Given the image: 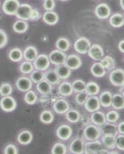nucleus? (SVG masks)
<instances>
[{"label": "nucleus", "instance_id": "f257e3e1", "mask_svg": "<svg viewBox=\"0 0 124 154\" xmlns=\"http://www.w3.org/2000/svg\"><path fill=\"white\" fill-rule=\"evenodd\" d=\"M107 149H106L102 142L98 140L88 141L85 143L84 146V153L86 154H100L106 153Z\"/></svg>", "mask_w": 124, "mask_h": 154}, {"label": "nucleus", "instance_id": "f03ea898", "mask_svg": "<svg viewBox=\"0 0 124 154\" xmlns=\"http://www.w3.org/2000/svg\"><path fill=\"white\" fill-rule=\"evenodd\" d=\"M101 131L100 126L93 124H89L86 126L83 130V137L87 141L96 140L101 137Z\"/></svg>", "mask_w": 124, "mask_h": 154}, {"label": "nucleus", "instance_id": "7ed1b4c3", "mask_svg": "<svg viewBox=\"0 0 124 154\" xmlns=\"http://www.w3.org/2000/svg\"><path fill=\"white\" fill-rule=\"evenodd\" d=\"M91 46L90 41L86 37H80L77 38L76 42H74L73 47L76 52H77L79 54L84 55L88 53L89 47Z\"/></svg>", "mask_w": 124, "mask_h": 154}, {"label": "nucleus", "instance_id": "20e7f679", "mask_svg": "<svg viewBox=\"0 0 124 154\" xmlns=\"http://www.w3.org/2000/svg\"><path fill=\"white\" fill-rule=\"evenodd\" d=\"M17 106V103L12 96H2L0 100V107L2 110L6 112H11L14 111Z\"/></svg>", "mask_w": 124, "mask_h": 154}, {"label": "nucleus", "instance_id": "39448f33", "mask_svg": "<svg viewBox=\"0 0 124 154\" xmlns=\"http://www.w3.org/2000/svg\"><path fill=\"white\" fill-rule=\"evenodd\" d=\"M33 64V67L35 69L40 70V71L44 72L45 70H47L50 66L49 56L45 54L38 55Z\"/></svg>", "mask_w": 124, "mask_h": 154}, {"label": "nucleus", "instance_id": "423d86ee", "mask_svg": "<svg viewBox=\"0 0 124 154\" xmlns=\"http://www.w3.org/2000/svg\"><path fill=\"white\" fill-rule=\"evenodd\" d=\"M110 81L113 86H121L124 83V71L122 69L111 70L110 73Z\"/></svg>", "mask_w": 124, "mask_h": 154}, {"label": "nucleus", "instance_id": "0eeeda50", "mask_svg": "<svg viewBox=\"0 0 124 154\" xmlns=\"http://www.w3.org/2000/svg\"><path fill=\"white\" fill-rule=\"evenodd\" d=\"M49 59L50 63L57 66L64 64L67 59V55L64 52H62L59 49H55L49 53Z\"/></svg>", "mask_w": 124, "mask_h": 154}, {"label": "nucleus", "instance_id": "6e6552de", "mask_svg": "<svg viewBox=\"0 0 124 154\" xmlns=\"http://www.w3.org/2000/svg\"><path fill=\"white\" fill-rule=\"evenodd\" d=\"M19 5V0H5L2 4V11L8 16H15Z\"/></svg>", "mask_w": 124, "mask_h": 154}, {"label": "nucleus", "instance_id": "1a4fd4ad", "mask_svg": "<svg viewBox=\"0 0 124 154\" xmlns=\"http://www.w3.org/2000/svg\"><path fill=\"white\" fill-rule=\"evenodd\" d=\"M87 53L92 60L96 62L100 61L102 58L104 56V50L99 44L91 45Z\"/></svg>", "mask_w": 124, "mask_h": 154}, {"label": "nucleus", "instance_id": "9d476101", "mask_svg": "<svg viewBox=\"0 0 124 154\" xmlns=\"http://www.w3.org/2000/svg\"><path fill=\"white\" fill-rule=\"evenodd\" d=\"M84 106L86 110L89 112L100 110L101 105H100L99 97L96 96H89L84 103Z\"/></svg>", "mask_w": 124, "mask_h": 154}, {"label": "nucleus", "instance_id": "9b49d317", "mask_svg": "<svg viewBox=\"0 0 124 154\" xmlns=\"http://www.w3.org/2000/svg\"><path fill=\"white\" fill-rule=\"evenodd\" d=\"M32 9H33V7L29 4H20L15 16L19 19L28 21V20H29V16Z\"/></svg>", "mask_w": 124, "mask_h": 154}, {"label": "nucleus", "instance_id": "f8f14e48", "mask_svg": "<svg viewBox=\"0 0 124 154\" xmlns=\"http://www.w3.org/2000/svg\"><path fill=\"white\" fill-rule=\"evenodd\" d=\"M84 146H85V141L83 139L80 137H76L72 140L69 149L71 153L82 154L84 153Z\"/></svg>", "mask_w": 124, "mask_h": 154}, {"label": "nucleus", "instance_id": "ddd939ff", "mask_svg": "<svg viewBox=\"0 0 124 154\" xmlns=\"http://www.w3.org/2000/svg\"><path fill=\"white\" fill-rule=\"evenodd\" d=\"M95 14L100 19H107L111 15V9L107 3H100L95 8Z\"/></svg>", "mask_w": 124, "mask_h": 154}, {"label": "nucleus", "instance_id": "4468645a", "mask_svg": "<svg viewBox=\"0 0 124 154\" xmlns=\"http://www.w3.org/2000/svg\"><path fill=\"white\" fill-rule=\"evenodd\" d=\"M64 64L71 70H76L81 67L82 60H81V58L77 55H70V56H67Z\"/></svg>", "mask_w": 124, "mask_h": 154}, {"label": "nucleus", "instance_id": "2eb2a0df", "mask_svg": "<svg viewBox=\"0 0 124 154\" xmlns=\"http://www.w3.org/2000/svg\"><path fill=\"white\" fill-rule=\"evenodd\" d=\"M33 82H32L29 77L20 76L16 80V86L19 91L27 92L28 90L32 89V87H33Z\"/></svg>", "mask_w": 124, "mask_h": 154}, {"label": "nucleus", "instance_id": "dca6fc26", "mask_svg": "<svg viewBox=\"0 0 124 154\" xmlns=\"http://www.w3.org/2000/svg\"><path fill=\"white\" fill-rule=\"evenodd\" d=\"M56 136L61 140H68L73 134V129L69 125L63 124L56 130Z\"/></svg>", "mask_w": 124, "mask_h": 154}, {"label": "nucleus", "instance_id": "f3484780", "mask_svg": "<svg viewBox=\"0 0 124 154\" xmlns=\"http://www.w3.org/2000/svg\"><path fill=\"white\" fill-rule=\"evenodd\" d=\"M53 110L57 114H65L70 109V104L64 99H59L53 103Z\"/></svg>", "mask_w": 124, "mask_h": 154}, {"label": "nucleus", "instance_id": "a211bd4d", "mask_svg": "<svg viewBox=\"0 0 124 154\" xmlns=\"http://www.w3.org/2000/svg\"><path fill=\"white\" fill-rule=\"evenodd\" d=\"M100 129L101 131V134L103 135H109V136L116 137L118 134L116 125H115L114 123L106 122L105 123H103L100 126Z\"/></svg>", "mask_w": 124, "mask_h": 154}, {"label": "nucleus", "instance_id": "6ab92c4d", "mask_svg": "<svg viewBox=\"0 0 124 154\" xmlns=\"http://www.w3.org/2000/svg\"><path fill=\"white\" fill-rule=\"evenodd\" d=\"M33 136L29 130H23L19 133L17 137V141L19 144L23 146L29 145L33 141Z\"/></svg>", "mask_w": 124, "mask_h": 154}, {"label": "nucleus", "instance_id": "aec40b11", "mask_svg": "<svg viewBox=\"0 0 124 154\" xmlns=\"http://www.w3.org/2000/svg\"><path fill=\"white\" fill-rule=\"evenodd\" d=\"M42 20L45 24L54 26L59 22V16L56 12L52 11H46L42 16Z\"/></svg>", "mask_w": 124, "mask_h": 154}, {"label": "nucleus", "instance_id": "412c9836", "mask_svg": "<svg viewBox=\"0 0 124 154\" xmlns=\"http://www.w3.org/2000/svg\"><path fill=\"white\" fill-rule=\"evenodd\" d=\"M44 79L49 82L51 85L60 84L61 80L60 77L58 76L55 69L45 70V72H44Z\"/></svg>", "mask_w": 124, "mask_h": 154}, {"label": "nucleus", "instance_id": "4be33fe9", "mask_svg": "<svg viewBox=\"0 0 124 154\" xmlns=\"http://www.w3.org/2000/svg\"><path fill=\"white\" fill-rule=\"evenodd\" d=\"M90 72L93 76L97 77V78H101V77H103L106 75L107 70L103 67L101 63L99 61L93 63V65H92L90 68Z\"/></svg>", "mask_w": 124, "mask_h": 154}, {"label": "nucleus", "instance_id": "5701e85b", "mask_svg": "<svg viewBox=\"0 0 124 154\" xmlns=\"http://www.w3.org/2000/svg\"><path fill=\"white\" fill-rule=\"evenodd\" d=\"M23 58L26 61L33 62L36 60V58L38 56V50L35 46H27L24 51L23 52Z\"/></svg>", "mask_w": 124, "mask_h": 154}, {"label": "nucleus", "instance_id": "b1692460", "mask_svg": "<svg viewBox=\"0 0 124 154\" xmlns=\"http://www.w3.org/2000/svg\"><path fill=\"white\" fill-rule=\"evenodd\" d=\"M90 120L92 123L98 126H100L107 122L105 114L103 113V112H100V110L92 112V115L90 116Z\"/></svg>", "mask_w": 124, "mask_h": 154}, {"label": "nucleus", "instance_id": "393cba45", "mask_svg": "<svg viewBox=\"0 0 124 154\" xmlns=\"http://www.w3.org/2000/svg\"><path fill=\"white\" fill-rule=\"evenodd\" d=\"M58 89H59L60 94L61 96H66V97L72 96V94L73 93L72 84L70 82H67V81H64V82L60 83Z\"/></svg>", "mask_w": 124, "mask_h": 154}, {"label": "nucleus", "instance_id": "a878e982", "mask_svg": "<svg viewBox=\"0 0 124 154\" xmlns=\"http://www.w3.org/2000/svg\"><path fill=\"white\" fill-rule=\"evenodd\" d=\"M55 71L57 73L58 76L60 77V79H67L71 75L72 70L67 66L65 64L57 66L55 68Z\"/></svg>", "mask_w": 124, "mask_h": 154}, {"label": "nucleus", "instance_id": "bb28decb", "mask_svg": "<svg viewBox=\"0 0 124 154\" xmlns=\"http://www.w3.org/2000/svg\"><path fill=\"white\" fill-rule=\"evenodd\" d=\"M36 89L42 95H48L52 92L53 86L47 81L43 79L41 82L36 83Z\"/></svg>", "mask_w": 124, "mask_h": 154}, {"label": "nucleus", "instance_id": "cd10ccee", "mask_svg": "<svg viewBox=\"0 0 124 154\" xmlns=\"http://www.w3.org/2000/svg\"><path fill=\"white\" fill-rule=\"evenodd\" d=\"M111 106L116 110L122 109L124 108V97L123 95L121 93H116L113 95L112 97V104Z\"/></svg>", "mask_w": 124, "mask_h": 154}, {"label": "nucleus", "instance_id": "c85d7f7f", "mask_svg": "<svg viewBox=\"0 0 124 154\" xmlns=\"http://www.w3.org/2000/svg\"><path fill=\"white\" fill-rule=\"evenodd\" d=\"M110 24L113 28H120L124 25V17L121 13H115L110 18Z\"/></svg>", "mask_w": 124, "mask_h": 154}, {"label": "nucleus", "instance_id": "c756f323", "mask_svg": "<svg viewBox=\"0 0 124 154\" xmlns=\"http://www.w3.org/2000/svg\"><path fill=\"white\" fill-rule=\"evenodd\" d=\"M112 97L113 94L110 91L103 92L99 97L100 105L102 106L105 107V108L110 107L111 104H112Z\"/></svg>", "mask_w": 124, "mask_h": 154}, {"label": "nucleus", "instance_id": "7c9ffc66", "mask_svg": "<svg viewBox=\"0 0 124 154\" xmlns=\"http://www.w3.org/2000/svg\"><path fill=\"white\" fill-rule=\"evenodd\" d=\"M28 23L25 20H22V19H19V20L15 22L13 26H12L13 31L19 34H23L26 32L28 30Z\"/></svg>", "mask_w": 124, "mask_h": 154}, {"label": "nucleus", "instance_id": "2f4dec72", "mask_svg": "<svg viewBox=\"0 0 124 154\" xmlns=\"http://www.w3.org/2000/svg\"><path fill=\"white\" fill-rule=\"evenodd\" d=\"M102 143L107 149H113L116 148V137L103 135L102 138Z\"/></svg>", "mask_w": 124, "mask_h": 154}, {"label": "nucleus", "instance_id": "473e14b6", "mask_svg": "<svg viewBox=\"0 0 124 154\" xmlns=\"http://www.w3.org/2000/svg\"><path fill=\"white\" fill-rule=\"evenodd\" d=\"M85 92L88 96H96L100 93V86L96 82L89 81L87 83H86Z\"/></svg>", "mask_w": 124, "mask_h": 154}, {"label": "nucleus", "instance_id": "72a5a7b5", "mask_svg": "<svg viewBox=\"0 0 124 154\" xmlns=\"http://www.w3.org/2000/svg\"><path fill=\"white\" fill-rule=\"evenodd\" d=\"M9 58L11 61L14 62V63L20 62L23 59V51L19 48H13L9 51Z\"/></svg>", "mask_w": 124, "mask_h": 154}, {"label": "nucleus", "instance_id": "f704fd0d", "mask_svg": "<svg viewBox=\"0 0 124 154\" xmlns=\"http://www.w3.org/2000/svg\"><path fill=\"white\" fill-rule=\"evenodd\" d=\"M100 62L101 63L102 65L103 66V67L106 69V70L111 71V70H113L114 68H115V66H116L115 60H114L113 58L111 57V56H103Z\"/></svg>", "mask_w": 124, "mask_h": 154}, {"label": "nucleus", "instance_id": "c9c22d12", "mask_svg": "<svg viewBox=\"0 0 124 154\" xmlns=\"http://www.w3.org/2000/svg\"><path fill=\"white\" fill-rule=\"evenodd\" d=\"M65 114L67 120L72 123H77L80 119V113L76 109H69Z\"/></svg>", "mask_w": 124, "mask_h": 154}, {"label": "nucleus", "instance_id": "e433bc0d", "mask_svg": "<svg viewBox=\"0 0 124 154\" xmlns=\"http://www.w3.org/2000/svg\"><path fill=\"white\" fill-rule=\"evenodd\" d=\"M56 46L57 48V49L62 51V52H67L69 50L70 47V42L69 41V39H67V38H59L57 39L56 42Z\"/></svg>", "mask_w": 124, "mask_h": 154}, {"label": "nucleus", "instance_id": "4c0bfd02", "mask_svg": "<svg viewBox=\"0 0 124 154\" xmlns=\"http://www.w3.org/2000/svg\"><path fill=\"white\" fill-rule=\"evenodd\" d=\"M39 119L44 124H50L54 120V115L51 111L44 110L40 114Z\"/></svg>", "mask_w": 124, "mask_h": 154}, {"label": "nucleus", "instance_id": "58836bf2", "mask_svg": "<svg viewBox=\"0 0 124 154\" xmlns=\"http://www.w3.org/2000/svg\"><path fill=\"white\" fill-rule=\"evenodd\" d=\"M37 100H38V96L33 90L29 89L26 92V94L24 96V101L26 102V103L28 105H33L36 103Z\"/></svg>", "mask_w": 124, "mask_h": 154}, {"label": "nucleus", "instance_id": "ea45409f", "mask_svg": "<svg viewBox=\"0 0 124 154\" xmlns=\"http://www.w3.org/2000/svg\"><path fill=\"white\" fill-rule=\"evenodd\" d=\"M34 70L33 64L32 63V62L29 61H24L21 63V65L19 66V71L24 75H27V74H30Z\"/></svg>", "mask_w": 124, "mask_h": 154}, {"label": "nucleus", "instance_id": "a19ab883", "mask_svg": "<svg viewBox=\"0 0 124 154\" xmlns=\"http://www.w3.org/2000/svg\"><path fill=\"white\" fill-rule=\"evenodd\" d=\"M72 84L73 90L74 93H81V92H85L86 89V82L82 79H76L73 81Z\"/></svg>", "mask_w": 124, "mask_h": 154}, {"label": "nucleus", "instance_id": "79ce46f5", "mask_svg": "<svg viewBox=\"0 0 124 154\" xmlns=\"http://www.w3.org/2000/svg\"><path fill=\"white\" fill-rule=\"evenodd\" d=\"M30 79L34 83H38L44 79V72L40 70L35 69L30 73Z\"/></svg>", "mask_w": 124, "mask_h": 154}, {"label": "nucleus", "instance_id": "37998d69", "mask_svg": "<svg viewBox=\"0 0 124 154\" xmlns=\"http://www.w3.org/2000/svg\"><path fill=\"white\" fill-rule=\"evenodd\" d=\"M51 152L53 154H66L67 152V148L65 144L56 143L53 145Z\"/></svg>", "mask_w": 124, "mask_h": 154}, {"label": "nucleus", "instance_id": "c03bdc74", "mask_svg": "<svg viewBox=\"0 0 124 154\" xmlns=\"http://www.w3.org/2000/svg\"><path fill=\"white\" fill-rule=\"evenodd\" d=\"M12 90H13V89H12V86L10 83L3 82L0 85V96H10L12 93Z\"/></svg>", "mask_w": 124, "mask_h": 154}, {"label": "nucleus", "instance_id": "a18cd8bd", "mask_svg": "<svg viewBox=\"0 0 124 154\" xmlns=\"http://www.w3.org/2000/svg\"><path fill=\"white\" fill-rule=\"evenodd\" d=\"M106 116V120L108 123H116L118 119H119V112L116 110H110L105 114Z\"/></svg>", "mask_w": 124, "mask_h": 154}, {"label": "nucleus", "instance_id": "49530a36", "mask_svg": "<svg viewBox=\"0 0 124 154\" xmlns=\"http://www.w3.org/2000/svg\"><path fill=\"white\" fill-rule=\"evenodd\" d=\"M88 95L86 94V92H81V93H77L75 96V100L78 105L82 106L84 105L85 102L86 101L88 98Z\"/></svg>", "mask_w": 124, "mask_h": 154}, {"label": "nucleus", "instance_id": "de8ad7c7", "mask_svg": "<svg viewBox=\"0 0 124 154\" xmlns=\"http://www.w3.org/2000/svg\"><path fill=\"white\" fill-rule=\"evenodd\" d=\"M116 147L120 151H124V135L118 134L116 136Z\"/></svg>", "mask_w": 124, "mask_h": 154}, {"label": "nucleus", "instance_id": "09e8293b", "mask_svg": "<svg viewBox=\"0 0 124 154\" xmlns=\"http://www.w3.org/2000/svg\"><path fill=\"white\" fill-rule=\"evenodd\" d=\"M4 153L5 154H18L19 149L14 144H8L4 149Z\"/></svg>", "mask_w": 124, "mask_h": 154}, {"label": "nucleus", "instance_id": "8fccbe9b", "mask_svg": "<svg viewBox=\"0 0 124 154\" xmlns=\"http://www.w3.org/2000/svg\"><path fill=\"white\" fill-rule=\"evenodd\" d=\"M8 42V35L3 29H0V49L5 46Z\"/></svg>", "mask_w": 124, "mask_h": 154}, {"label": "nucleus", "instance_id": "3c124183", "mask_svg": "<svg viewBox=\"0 0 124 154\" xmlns=\"http://www.w3.org/2000/svg\"><path fill=\"white\" fill-rule=\"evenodd\" d=\"M56 6L54 0H44L43 8L46 11H52Z\"/></svg>", "mask_w": 124, "mask_h": 154}, {"label": "nucleus", "instance_id": "603ef678", "mask_svg": "<svg viewBox=\"0 0 124 154\" xmlns=\"http://www.w3.org/2000/svg\"><path fill=\"white\" fill-rule=\"evenodd\" d=\"M41 15L39 12V10L37 9H32L31 13H30V16H29V20L30 21H38L39 19H40Z\"/></svg>", "mask_w": 124, "mask_h": 154}, {"label": "nucleus", "instance_id": "864d4df0", "mask_svg": "<svg viewBox=\"0 0 124 154\" xmlns=\"http://www.w3.org/2000/svg\"><path fill=\"white\" fill-rule=\"evenodd\" d=\"M117 131L119 134H124V122L122 121L116 126Z\"/></svg>", "mask_w": 124, "mask_h": 154}, {"label": "nucleus", "instance_id": "5fc2aeb1", "mask_svg": "<svg viewBox=\"0 0 124 154\" xmlns=\"http://www.w3.org/2000/svg\"><path fill=\"white\" fill-rule=\"evenodd\" d=\"M118 48H119V50L120 51L121 53H124V40H120V42H119V45H118Z\"/></svg>", "mask_w": 124, "mask_h": 154}, {"label": "nucleus", "instance_id": "6e6d98bb", "mask_svg": "<svg viewBox=\"0 0 124 154\" xmlns=\"http://www.w3.org/2000/svg\"><path fill=\"white\" fill-rule=\"evenodd\" d=\"M119 5L122 9H124V0H119Z\"/></svg>", "mask_w": 124, "mask_h": 154}, {"label": "nucleus", "instance_id": "4d7b16f0", "mask_svg": "<svg viewBox=\"0 0 124 154\" xmlns=\"http://www.w3.org/2000/svg\"><path fill=\"white\" fill-rule=\"evenodd\" d=\"M60 1H63V2H66V1H68V0H60Z\"/></svg>", "mask_w": 124, "mask_h": 154}]
</instances>
